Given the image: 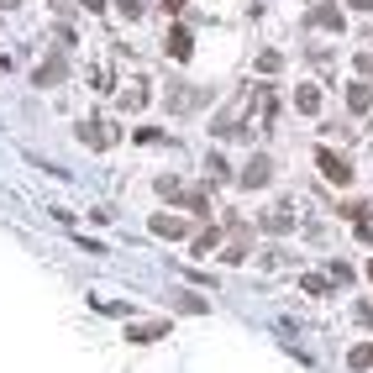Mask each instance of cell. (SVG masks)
I'll list each match as a JSON object with an SVG mask.
<instances>
[{
	"mask_svg": "<svg viewBox=\"0 0 373 373\" xmlns=\"http://www.w3.org/2000/svg\"><path fill=\"white\" fill-rule=\"evenodd\" d=\"M315 168H321V179H326V184H352V158H347V153L315 148Z\"/></svg>",
	"mask_w": 373,
	"mask_h": 373,
	"instance_id": "cell-1",
	"label": "cell"
},
{
	"mask_svg": "<svg viewBox=\"0 0 373 373\" xmlns=\"http://www.w3.org/2000/svg\"><path fill=\"white\" fill-rule=\"evenodd\" d=\"M237 184H242V190H269V184H274V158L269 153H252L242 163V174H237Z\"/></svg>",
	"mask_w": 373,
	"mask_h": 373,
	"instance_id": "cell-2",
	"label": "cell"
},
{
	"mask_svg": "<svg viewBox=\"0 0 373 373\" xmlns=\"http://www.w3.org/2000/svg\"><path fill=\"white\" fill-rule=\"evenodd\" d=\"M258 226H263V232H274V237L295 232V205H269V210L258 216Z\"/></svg>",
	"mask_w": 373,
	"mask_h": 373,
	"instance_id": "cell-3",
	"label": "cell"
},
{
	"mask_svg": "<svg viewBox=\"0 0 373 373\" xmlns=\"http://www.w3.org/2000/svg\"><path fill=\"white\" fill-rule=\"evenodd\" d=\"M63 79H69V63H63V58H48V63H37L32 85L37 90H53V85H63Z\"/></svg>",
	"mask_w": 373,
	"mask_h": 373,
	"instance_id": "cell-4",
	"label": "cell"
},
{
	"mask_svg": "<svg viewBox=\"0 0 373 373\" xmlns=\"http://www.w3.org/2000/svg\"><path fill=\"white\" fill-rule=\"evenodd\" d=\"M79 142H90V148H111V142H116V126L95 116V121H85V126H79Z\"/></svg>",
	"mask_w": 373,
	"mask_h": 373,
	"instance_id": "cell-5",
	"label": "cell"
},
{
	"mask_svg": "<svg viewBox=\"0 0 373 373\" xmlns=\"http://www.w3.org/2000/svg\"><path fill=\"white\" fill-rule=\"evenodd\" d=\"M347 111H352V116H368V111H373V85H368V79L347 85Z\"/></svg>",
	"mask_w": 373,
	"mask_h": 373,
	"instance_id": "cell-6",
	"label": "cell"
},
{
	"mask_svg": "<svg viewBox=\"0 0 373 373\" xmlns=\"http://www.w3.org/2000/svg\"><path fill=\"white\" fill-rule=\"evenodd\" d=\"M305 21H310V26H321V32H342V11L331 6V0H321V6H315Z\"/></svg>",
	"mask_w": 373,
	"mask_h": 373,
	"instance_id": "cell-7",
	"label": "cell"
},
{
	"mask_svg": "<svg viewBox=\"0 0 373 373\" xmlns=\"http://www.w3.org/2000/svg\"><path fill=\"white\" fill-rule=\"evenodd\" d=\"M190 252H195V258H210V252H221V226H205V232H195Z\"/></svg>",
	"mask_w": 373,
	"mask_h": 373,
	"instance_id": "cell-8",
	"label": "cell"
},
{
	"mask_svg": "<svg viewBox=\"0 0 373 373\" xmlns=\"http://www.w3.org/2000/svg\"><path fill=\"white\" fill-rule=\"evenodd\" d=\"M168 337V321H148V326H126V342H137V347H148V342Z\"/></svg>",
	"mask_w": 373,
	"mask_h": 373,
	"instance_id": "cell-9",
	"label": "cell"
},
{
	"mask_svg": "<svg viewBox=\"0 0 373 373\" xmlns=\"http://www.w3.org/2000/svg\"><path fill=\"white\" fill-rule=\"evenodd\" d=\"M179 205L190 210L195 221H205V216H210V195H205V190H179Z\"/></svg>",
	"mask_w": 373,
	"mask_h": 373,
	"instance_id": "cell-10",
	"label": "cell"
},
{
	"mask_svg": "<svg viewBox=\"0 0 373 373\" xmlns=\"http://www.w3.org/2000/svg\"><path fill=\"white\" fill-rule=\"evenodd\" d=\"M190 48H195L190 43V26H174V32H168V58L184 63V58H190Z\"/></svg>",
	"mask_w": 373,
	"mask_h": 373,
	"instance_id": "cell-11",
	"label": "cell"
},
{
	"mask_svg": "<svg viewBox=\"0 0 373 373\" xmlns=\"http://www.w3.org/2000/svg\"><path fill=\"white\" fill-rule=\"evenodd\" d=\"M121 105L126 111H142V105H148V79H131V85L121 90Z\"/></svg>",
	"mask_w": 373,
	"mask_h": 373,
	"instance_id": "cell-12",
	"label": "cell"
},
{
	"mask_svg": "<svg viewBox=\"0 0 373 373\" xmlns=\"http://www.w3.org/2000/svg\"><path fill=\"white\" fill-rule=\"evenodd\" d=\"M295 111L315 116V111H321V90H315V85H300V90H295Z\"/></svg>",
	"mask_w": 373,
	"mask_h": 373,
	"instance_id": "cell-13",
	"label": "cell"
},
{
	"mask_svg": "<svg viewBox=\"0 0 373 373\" xmlns=\"http://www.w3.org/2000/svg\"><path fill=\"white\" fill-rule=\"evenodd\" d=\"M153 232L158 237H184V232H190V221H184V216H153Z\"/></svg>",
	"mask_w": 373,
	"mask_h": 373,
	"instance_id": "cell-14",
	"label": "cell"
},
{
	"mask_svg": "<svg viewBox=\"0 0 373 373\" xmlns=\"http://www.w3.org/2000/svg\"><path fill=\"white\" fill-rule=\"evenodd\" d=\"M347 368H352V373H368V368H373V342H357V347L347 352Z\"/></svg>",
	"mask_w": 373,
	"mask_h": 373,
	"instance_id": "cell-15",
	"label": "cell"
},
{
	"mask_svg": "<svg viewBox=\"0 0 373 373\" xmlns=\"http://www.w3.org/2000/svg\"><path fill=\"white\" fill-rule=\"evenodd\" d=\"M300 289H305V295H315V300H326V295H331V279H321V274H305V279H300Z\"/></svg>",
	"mask_w": 373,
	"mask_h": 373,
	"instance_id": "cell-16",
	"label": "cell"
},
{
	"mask_svg": "<svg viewBox=\"0 0 373 373\" xmlns=\"http://www.w3.org/2000/svg\"><path fill=\"white\" fill-rule=\"evenodd\" d=\"M174 305H179L184 315H205V310H210V300H200V295H190V289H184V295H179Z\"/></svg>",
	"mask_w": 373,
	"mask_h": 373,
	"instance_id": "cell-17",
	"label": "cell"
},
{
	"mask_svg": "<svg viewBox=\"0 0 373 373\" xmlns=\"http://www.w3.org/2000/svg\"><path fill=\"white\" fill-rule=\"evenodd\" d=\"M205 174H210V179H232V163H226L221 153H210V158H205Z\"/></svg>",
	"mask_w": 373,
	"mask_h": 373,
	"instance_id": "cell-18",
	"label": "cell"
},
{
	"mask_svg": "<svg viewBox=\"0 0 373 373\" xmlns=\"http://www.w3.org/2000/svg\"><path fill=\"white\" fill-rule=\"evenodd\" d=\"M116 11H121V16H126V21H137V16H142V11H148V0H116Z\"/></svg>",
	"mask_w": 373,
	"mask_h": 373,
	"instance_id": "cell-19",
	"label": "cell"
},
{
	"mask_svg": "<svg viewBox=\"0 0 373 373\" xmlns=\"http://www.w3.org/2000/svg\"><path fill=\"white\" fill-rule=\"evenodd\" d=\"M263 269H284V247H269V252H263Z\"/></svg>",
	"mask_w": 373,
	"mask_h": 373,
	"instance_id": "cell-20",
	"label": "cell"
},
{
	"mask_svg": "<svg viewBox=\"0 0 373 373\" xmlns=\"http://www.w3.org/2000/svg\"><path fill=\"white\" fill-rule=\"evenodd\" d=\"M357 74H363V79H373V53H357Z\"/></svg>",
	"mask_w": 373,
	"mask_h": 373,
	"instance_id": "cell-21",
	"label": "cell"
},
{
	"mask_svg": "<svg viewBox=\"0 0 373 373\" xmlns=\"http://www.w3.org/2000/svg\"><path fill=\"white\" fill-rule=\"evenodd\" d=\"M163 11H168V16H179V11H184V0H163Z\"/></svg>",
	"mask_w": 373,
	"mask_h": 373,
	"instance_id": "cell-22",
	"label": "cell"
},
{
	"mask_svg": "<svg viewBox=\"0 0 373 373\" xmlns=\"http://www.w3.org/2000/svg\"><path fill=\"white\" fill-rule=\"evenodd\" d=\"M79 6H85V11H105V0H79Z\"/></svg>",
	"mask_w": 373,
	"mask_h": 373,
	"instance_id": "cell-23",
	"label": "cell"
},
{
	"mask_svg": "<svg viewBox=\"0 0 373 373\" xmlns=\"http://www.w3.org/2000/svg\"><path fill=\"white\" fill-rule=\"evenodd\" d=\"M347 6H352V11H373V0H347Z\"/></svg>",
	"mask_w": 373,
	"mask_h": 373,
	"instance_id": "cell-24",
	"label": "cell"
},
{
	"mask_svg": "<svg viewBox=\"0 0 373 373\" xmlns=\"http://www.w3.org/2000/svg\"><path fill=\"white\" fill-rule=\"evenodd\" d=\"M0 6H16V0H0Z\"/></svg>",
	"mask_w": 373,
	"mask_h": 373,
	"instance_id": "cell-25",
	"label": "cell"
},
{
	"mask_svg": "<svg viewBox=\"0 0 373 373\" xmlns=\"http://www.w3.org/2000/svg\"><path fill=\"white\" fill-rule=\"evenodd\" d=\"M368 279H373V263H368Z\"/></svg>",
	"mask_w": 373,
	"mask_h": 373,
	"instance_id": "cell-26",
	"label": "cell"
}]
</instances>
